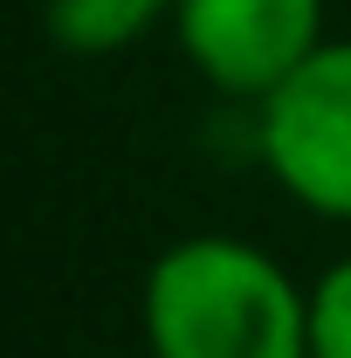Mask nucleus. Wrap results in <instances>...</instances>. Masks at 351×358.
Returning <instances> with one entry per match:
<instances>
[{"label": "nucleus", "mask_w": 351, "mask_h": 358, "mask_svg": "<svg viewBox=\"0 0 351 358\" xmlns=\"http://www.w3.org/2000/svg\"><path fill=\"white\" fill-rule=\"evenodd\" d=\"M152 358H310V282L241 234H186L138 282Z\"/></svg>", "instance_id": "nucleus-1"}, {"label": "nucleus", "mask_w": 351, "mask_h": 358, "mask_svg": "<svg viewBox=\"0 0 351 358\" xmlns=\"http://www.w3.org/2000/svg\"><path fill=\"white\" fill-rule=\"evenodd\" d=\"M255 152L303 214L351 221V35H331L255 103Z\"/></svg>", "instance_id": "nucleus-2"}, {"label": "nucleus", "mask_w": 351, "mask_h": 358, "mask_svg": "<svg viewBox=\"0 0 351 358\" xmlns=\"http://www.w3.org/2000/svg\"><path fill=\"white\" fill-rule=\"evenodd\" d=\"M173 42L220 96L262 103L331 35H324V0H179Z\"/></svg>", "instance_id": "nucleus-3"}, {"label": "nucleus", "mask_w": 351, "mask_h": 358, "mask_svg": "<svg viewBox=\"0 0 351 358\" xmlns=\"http://www.w3.org/2000/svg\"><path fill=\"white\" fill-rule=\"evenodd\" d=\"M179 14V0H48V42L62 55H124L145 35H159Z\"/></svg>", "instance_id": "nucleus-4"}, {"label": "nucleus", "mask_w": 351, "mask_h": 358, "mask_svg": "<svg viewBox=\"0 0 351 358\" xmlns=\"http://www.w3.org/2000/svg\"><path fill=\"white\" fill-rule=\"evenodd\" d=\"M310 358H351V255L310 282Z\"/></svg>", "instance_id": "nucleus-5"}]
</instances>
